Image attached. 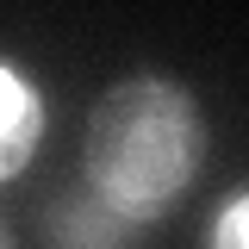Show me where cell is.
I'll return each mask as SVG.
<instances>
[{
	"mask_svg": "<svg viewBox=\"0 0 249 249\" xmlns=\"http://www.w3.org/2000/svg\"><path fill=\"white\" fill-rule=\"evenodd\" d=\"M206 162V112L181 81L131 75L106 88L88 112L81 181L131 224H156L181 206Z\"/></svg>",
	"mask_w": 249,
	"mask_h": 249,
	"instance_id": "cell-1",
	"label": "cell"
},
{
	"mask_svg": "<svg viewBox=\"0 0 249 249\" xmlns=\"http://www.w3.org/2000/svg\"><path fill=\"white\" fill-rule=\"evenodd\" d=\"M37 143H44V100L13 62H0V181L25 175Z\"/></svg>",
	"mask_w": 249,
	"mask_h": 249,
	"instance_id": "cell-2",
	"label": "cell"
},
{
	"mask_svg": "<svg viewBox=\"0 0 249 249\" xmlns=\"http://www.w3.org/2000/svg\"><path fill=\"white\" fill-rule=\"evenodd\" d=\"M137 224L119 218L93 187H81L75 199H62L56 212H50V249H124Z\"/></svg>",
	"mask_w": 249,
	"mask_h": 249,
	"instance_id": "cell-3",
	"label": "cell"
},
{
	"mask_svg": "<svg viewBox=\"0 0 249 249\" xmlns=\"http://www.w3.org/2000/svg\"><path fill=\"white\" fill-rule=\"evenodd\" d=\"M206 249H249V193L224 199V212L212 218V243Z\"/></svg>",
	"mask_w": 249,
	"mask_h": 249,
	"instance_id": "cell-4",
	"label": "cell"
},
{
	"mask_svg": "<svg viewBox=\"0 0 249 249\" xmlns=\"http://www.w3.org/2000/svg\"><path fill=\"white\" fill-rule=\"evenodd\" d=\"M0 249H13V243H6V224H0Z\"/></svg>",
	"mask_w": 249,
	"mask_h": 249,
	"instance_id": "cell-5",
	"label": "cell"
}]
</instances>
